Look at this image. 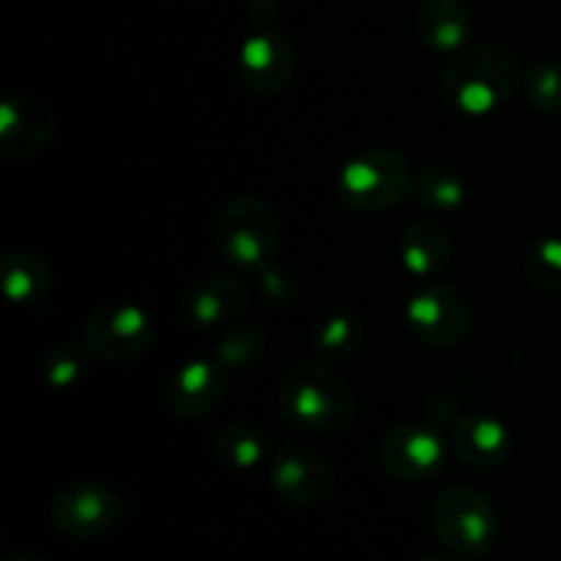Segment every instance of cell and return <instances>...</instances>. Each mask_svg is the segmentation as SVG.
Returning <instances> with one entry per match:
<instances>
[{"instance_id": "cell-29", "label": "cell", "mask_w": 561, "mask_h": 561, "mask_svg": "<svg viewBox=\"0 0 561 561\" xmlns=\"http://www.w3.org/2000/svg\"><path fill=\"white\" fill-rule=\"evenodd\" d=\"M9 561H49V559H42V557H33V553H20V557H11Z\"/></svg>"}, {"instance_id": "cell-27", "label": "cell", "mask_w": 561, "mask_h": 561, "mask_svg": "<svg viewBox=\"0 0 561 561\" xmlns=\"http://www.w3.org/2000/svg\"><path fill=\"white\" fill-rule=\"evenodd\" d=\"M250 16H252V22L257 25V31H272V25L277 22V16H279L277 0H252Z\"/></svg>"}, {"instance_id": "cell-14", "label": "cell", "mask_w": 561, "mask_h": 561, "mask_svg": "<svg viewBox=\"0 0 561 561\" xmlns=\"http://www.w3.org/2000/svg\"><path fill=\"white\" fill-rule=\"evenodd\" d=\"M225 367L217 359H192L184 362L168 381L170 411L181 420H201L208 416L225 398Z\"/></svg>"}, {"instance_id": "cell-2", "label": "cell", "mask_w": 561, "mask_h": 561, "mask_svg": "<svg viewBox=\"0 0 561 561\" xmlns=\"http://www.w3.org/2000/svg\"><path fill=\"white\" fill-rule=\"evenodd\" d=\"M279 409L294 427L337 436L356 420V394L327 362H299L285 373Z\"/></svg>"}, {"instance_id": "cell-13", "label": "cell", "mask_w": 561, "mask_h": 561, "mask_svg": "<svg viewBox=\"0 0 561 561\" xmlns=\"http://www.w3.org/2000/svg\"><path fill=\"white\" fill-rule=\"evenodd\" d=\"M250 307V290L241 279L211 274L186 288L181 312L197 329H228Z\"/></svg>"}, {"instance_id": "cell-9", "label": "cell", "mask_w": 561, "mask_h": 561, "mask_svg": "<svg viewBox=\"0 0 561 561\" xmlns=\"http://www.w3.org/2000/svg\"><path fill=\"white\" fill-rule=\"evenodd\" d=\"M58 118L47 99L9 93L0 99V157L5 162H31L55 140Z\"/></svg>"}, {"instance_id": "cell-8", "label": "cell", "mask_w": 561, "mask_h": 561, "mask_svg": "<svg viewBox=\"0 0 561 561\" xmlns=\"http://www.w3.org/2000/svg\"><path fill=\"white\" fill-rule=\"evenodd\" d=\"M268 480L277 496L294 507H321L337 491L329 460L305 444L279 447L268 460Z\"/></svg>"}, {"instance_id": "cell-5", "label": "cell", "mask_w": 561, "mask_h": 561, "mask_svg": "<svg viewBox=\"0 0 561 561\" xmlns=\"http://www.w3.org/2000/svg\"><path fill=\"white\" fill-rule=\"evenodd\" d=\"M217 247L225 261L244 272L272 266L279 247V222L274 208L255 195L225 203L217 219Z\"/></svg>"}, {"instance_id": "cell-18", "label": "cell", "mask_w": 561, "mask_h": 561, "mask_svg": "<svg viewBox=\"0 0 561 561\" xmlns=\"http://www.w3.org/2000/svg\"><path fill=\"white\" fill-rule=\"evenodd\" d=\"M0 290L11 305L36 307L53 290V272L36 252L11 250L0 257Z\"/></svg>"}, {"instance_id": "cell-20", "label": "cell", "mask_w": 561, "mask_h": 561, "mask_svg": "<svg viewBox=\"0 0 561 561\" xmlns=\"http://www.w3.org/2000/svg\"><path fill=\"white\" fill-rule=\"evenodd\" d=\"M411 195L427 214H455L466 203V179L453 164H425L416 170Z\"/></svg>"}, {"instance_id": "cell-21", "label": "cell", "mask_w": 561, "mask_h": 561, "mask_svg": "<svg viewBox=\"0 0 561 561\" xmlns=\"http://www.w3.org/2000/svg\"><path fill=\"white\" fill-rule=\"evenodd\" d=\"M219 460L228 463L230 469L252 471L261 463L272 460V436L263 427L252 425V422H230L219 431L217 442H214Z\"/></svg>"}, {"instance_id": "cell-1", "label": "cell", "mask_w": 561, "mask_h": 561, "mask_svg": "<svg viewBox=\"0 0 561 561\" xmlns=\"http://www.w3.org/2000/svg\"><path fill=\"white\" fill-rule=\"evenodd\" d=\"M524 82L518 58L502 44L460 49L442 75V99L460 115H491L513 99Z\"/></svg>"}, {"instance_id": "cell-3", "label": "cell", "mask_w": 561, "mask_h": 561, "mask_svg": "<svg viewBox=\"0 0 561 561\" xmlns=\"http://www.w3.org/2000/svg\"><path fill=\"white\" fill-rule=\"evenodd\" d=\"M414 173L398 148L373 146L351 157L337 175V197L359 214H381L411 195Z\"/></svg>"}, {"instance_id": "cell-25", "label": "cell", "mask_w": 561, "mask_h": 561, "mask_svg": "<svg viewBox=\"0 0 561 561\" xmlns=\"http://www.w3.org/2000/svg\"><path fill=\"white\" fill-rule=\"evenodd\" d=\"M524 91L531 110L542 115H561V64L537 58L526 66Z\"/></svg>"}, {"instance_id": "cell-7", "label": "cell", "mask_w": 561, "mask_h": 561, "mask_svg": "<svg viewBox=\"0 0 561 561\" xmlns=\"http://www.w3.org/2000/svg\"><path fill=\"white\" fill-rule=\"evenodd\" d=\"M409 329L431 348H455L466 340L471 327L466 299L438 279H425L405 305Z\"/></svg>"}, {"instance_id": "cell-15", "label": "cell", "mask_w": 561, "mask_h": 561, "mask_svg": "<svg viewBox=\"0 0 561 561\" xmlns=\"http://www.w3.org/2000/svg\"><path fill=\"white\" fill-rule=\"evenodd\" d=\"M449 447H453L455 458L469 469L493 471L507 463L510 453H513V436L499 416L474 411L455 425Z\"/></svg>"}, {"instance_id": "cell-22", "label": "cell", "mask_w": 561, "mask_h": 561, "mask_svg": "<svg viewBox=\"0 0 561 561\" xmlns=\"http://www.w3.org/2000/svg\"><path fill=\"white\" fill-rule=\"evenodd\" d=\"M266 332L257 323H230L217 340V348H214V359L225 367V370H250L252 365H257V359L266 351Z\"/></svg>"}, {"instance_id": "cell-11", "label": "cell", "mask_w": 561, "mask_h": 561, "mask_svg": "<svg viewBox=\"0 0 561 561\" xmlns=\"http://www.w3.org/2000/svg\"><path fill=\"white\" fill-rule=\"evenodd\" d=\"M383 471L403 482H427L438 477L447 460V444L436 427L400 425L383 433L378 444Z\"/></svg>"}, {"instance_id": "cell-23", "label": "cell", "mask_w": 561, "mask_h": 561, "mask_svg": "<svg viewBox=\"0 0 561 561\" xmlns=\"http://www.w3.org/2000/svg\"><path fill=\"white\" fill-rule=\"evenodd\" d=\"M88 356L85 343L53 345L42 359V378L58 392H69L88 378Z\"/></svg>"}, {"instance_id": "cell-12", "label": "cell", "mask_w": 561, "mask_h": 561, "mask_svg": "<svg viewBox=\"0 0 561 561\" xmlns=\"http://www.w3.org/2000/svg\"><path fill=\"white\" fill-rule=\"evenodd\" d=\"M296 69V55L288 36L277 31H255L239 49V77L247 91L272 96L283 91Z\"/></svg>"}, {"instance_id": "cell-4", "label": "cell", "mask_w": 561, "mask_h": 561, "mask_svg": "<svg viewBox=\"0 0 561 561\" xmlns=\"http://www.w3.org/2000/svg\"><path fill=\"white\" fill-rule=\"evenodd\" d=\"M431 524L442 546L463 559L485 557L499 537V513L491 496L471 485H453L431 507Z\"/></svg>"}, {"instance_id": "cell-28", "label": "cell", "mask_w": 561, "mask_h": 561, "mask_svg": "<svg viewBox=\"0 0 561 561\" xmlns=\"http://www.w3.org/2000/svg\"><path fill=\"white\" fill-rule=\"evenodd\" d=\"M416 561H455V559L444 557V553H425V557H420Z\"/></svg>"}, {"instance_id": "cell-16", "label": "cell", "mask_w": 561, "mask_h": 561, "mask_svg": "<svg viewBox=\"0 0 561 561\" xmlns=\"http://www.w3.org/2000/svg\"><path fill=\"white\" fill-rule=\"evenodd\" d=\"M400 257H403V266L425 283L447 268L453 257V236L436 214L411 219L400 239Z\"/></svg>"}, {"instance_id": "cell-26", "label": "cell", "mask_w": 561, "mask_h": 561, "mask_svg": "<svg viewBox=\"0 0 561 561\" xmlns=\"http://www.w3.org/2000/svg\"><path fill=\"white\" fill-rule=\"evenodd\" d=\"M261 290L272 305H290L296 299V285L294 279L288 277L279 268H263L261 272Z\"/></svg>"}, {"instance_id": "cell-17", "label": "cell", "mask_w": 561, "mask_h": 561, "mask_svg": "<svg viewBox=\"0 0 561 561\" xmlns=\"http://www.w3.org/2000/svg\"><path fill=\"white\" fill-rule=\"evenodd\" d=\"M469 9L463 0H425L416 11V38L438 55H458L471 38Z\"/></svg>"}, {"instance_id": "cell-6", "label": "cell", "mask_w": 561, "mask_h": 561, "mask_svg": "<svg viewBox=\"0 0 561 561\" xmlns=\"http://www.w3.org/2000/svg\"><path fill=\"white\" fill-rule=\"evenodd\" d=\"M82 343L96 359L110 365H131L153 345V321L142 307L129 301H107L88 316Z\"/></svg>"}, {"instance_id": "cell-10", "label": "cell", "mask_w": 561, "mask_h": 561, "mask_svg": "<svg viewBox=\"0 0 561 561\" xmlns=\"http://www.w3.org/2000/svg\"><path fill=\"white\" fill-rule=\"evenodd\" d=\"M53 524L60 535L91 540L110 531L118 520V496L99 480H77L53 499Z\"/></svg>"}, {"instance_id": "cell-19", "label": "cell", "mask_w": 561, "mask_h": 561, "mask_svg": "<svg viewBox=\"0 0 561 561\" xmlns=\"http://www.w3.org/2000/svg\"><path fill=\"white\" fill-rule=\"evenodd\" d=\"M365 345V323L351 310H332L318 318L312 329V351L327 365L354 359Z\"/></svg>"}, {"instance_id": "cell-24", "label": "cell", "mask_w": 561, "mask_h": 561, "mask_svg": "<svg viewBox=\"0 0 561 561\" xmlns=\"http://www.w3.org/2000/svg\"><path fill=\"white\" fill-rule=\"evenodd\" d=\"M526 279L535 290L548 296H561V239L542 236L529 247L524 257Z\"/></svg>"}]
</instances>
